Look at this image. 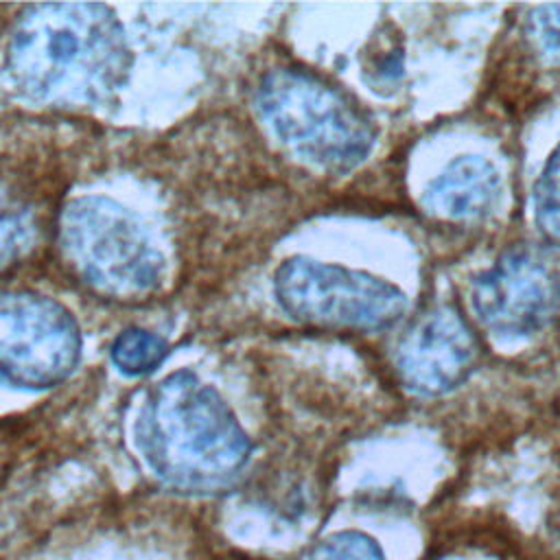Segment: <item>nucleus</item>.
Masks as SVG:
<instances>
[{
	"instance_id": "f257e3e1",
	"label": "nucleus",
	"mask_w": 560,
	"mask_h": 560,
	"mask_svg": "<svg viewBox=\"0 0 560 560\" xmlns=\"http://www.w3.org/2000/svg\"><path fill=\"white\" fill-rule=\"evenodd\" d=\"M7 68L31 101L83 107L125 85L131 50L116 13L96 2L28 7L7 44Z\"/></svg>"
},
{
	"instance_id": "f03ea898",
	"label": "nucleus",
	"mask_w": 560,
	"mask_h": 560,
	"mask_svg": "<svg viewBox=\"0 0 560 560\" xmlns=\"http://www.w3.org/2000/svg\"><path fill=\"white\" fill-rule=\"evenodd\" d=\"M133 442L153 477L197 494L232 488L252 457L236 413L190 370H177L147 392Z\"/></svg>"
},
{
	"instance_id": "7ed1b4c3",
	"label": "nucleus",
	"mask_w": 560,
	"mask_h": 560,
	"mask_svg": "<svg viewBox=\"0 0 560 560\" xmlns=\"http://www.w3.org/2000/svg\"><path fill=\"white\" fill-rule=\"evenodd\" d=\"M256 107L273 136L315 168L348 173L372 151L374 129L363 112L308 70H269L256 88Z\"/></svg>"
},
{
	"instance_id": "20e7f679",
	"label": "nucleus",
	"mask_w": 560,
	"mask_h": 560,
	"mask_svg": "<svg viewBox=\"0 0 560 560\" xmlns=\"http://www.w3.org/2000/svg\"><path fill=\"white\" fill-rule=\"evenodd\" d=\"M57 241L70 271L105 298L142 300L162 284L160 252L140 221L107 197L68 201L59 212Z\"/></svg>"
},
{
	"instance_id": "39448f33",
	"label": "nucleus",
	"mask_w": 560,
	"mask_h": 560,
	"mask_svg": "<svg viewBox=\"0 0 560 560\" xmlns=\"http://www.w3.org/2000/svg\"><path fill=\"white\" fill-rule=\"evenodd\" d=\"M273 293L291 319L315 328L383 330L407 311L396 284L306 256H291L276 269Z\"/></svg>"
},
{
	"instance_id": "423d86ee",
	"label": "nucleus",
	"mask_w": 560,
	"mask_h": 560,
	"mask_svg": "<svg viewBox=\"0 0 560 560\" xmlns=\"http://www.w3.org/2000/svg\"><path fill=\"white\" fill-rule=\"evenodd\" d=\"M81 361V330L57 300L0 289V383L42 392L61 385Z\"/></svg>"
},
{
	"instance_id": "0eeeda50",
	"label": "nucleus",
	"mask_w": 560,
	"mask_h": 560,
	"mask_svg": "<svg viewBox=\"0 0 560 560\" xmlns=\"http://www.w3.org/2000/svg\"><path fill=\"white\" fill-rule=\"evenodd\" d=\"M477 322L501 339L542 330L560 311V267L534 245L505 249L470 287Z\"/></svg>"
},
{
	"instance_id": "6e6552de",
	"label": "nucleus",
	"mask_w": 560,
	"mask_h": 560,
	"mask_svg": "<svg viewBox=\"0 0 560 560\" xmlns=\"http://www.w3.org/2000/svg\"><path fill=\"white\" fill-rule=\"evenodd\" d=\"M477 339L466 319L440 306L422 315L398 341L396 370L402 385L420 396H442L475 370Z\"/></svg>"
},
{
	"instance_id": "1a4fd4ad",
	"label": "nucleus",
	"mask_w": 560,
	"mask_h": 560,
	"mask_svg": "<svg viewBox=\"0 0 560 560\" xmlns=\"http://www.w3.org/2000/svg\"><path fill=\"white\" fill-rule=\"evenodd\" d=\"M499 192L501 179L497 168L479 155H462L431 179L422 195V206L440 219H483L494 210Z\"/></svg>"
},
{
	"instance_id": "9d476101",
	"label": "nucleus",
	"mask_w": 560,
	"mask_h": 560,
	"mask_svg": "<svg viewBox=\"0 0 560 560\" xmlns=\"http://www.w3.org/2000/svg\"><path fill=\"white\" fill-rule=\"evenodd\" d=\"M35 210L20 195L0 188V273L18 265L35 245Z\"/></svg>"
},
{
	"instance_id": "9b49d317",
	"label": "nucleus",
	"mask_w": 560,
	"mask_h": 560,
	"mask_svg": "<svg viewBox=\"0 0 560 560\" xmlns=\"http://www.w3.org/2000/svg\"><path fill=\"white\" fill-rule=\"evenodd\" d=\"M166 352L168 346L162 337L142 328H127L114 339L109 357L120 374L144 376L166 359Z\"/></svg>"
},
{
	"instance_id": "f8f14e48",
	"label": "nucleus",
	"mask_w": 560,
	"mask_h": 560,
	"mask_svg": "<svg viewBox=\"0 0 560 560\" xmlns=\"http://www.w3.org/2000/svg\"><path fill=\"white\" fill-rule=\"evenodd\" d=\"M534 219L540 234L560 245V144L547 158L534 186Z\"/></svg>"
},
{
	"instance_id": "ddd939ff",
	"label": "nucleus",
	"mask_w": 560,
	"mask_h": 560,
	"mask_svg": "<svg viewBox=\"0 0 560 560\" xmlns=\"http://www.w3.org/2000/svg\"><path fill=\"white\" fill-rule=\"evenodd\" d=\"M308 560H385L381 547L361 532H339L322 540Z\"/></svg>"
},
{
	"instance_id": "4468645a",
	"label": "nucleus",
	"mask_w": 560,
	"mask_h": 560,
	"mask_svg": "<svg viewBox=\"0 0 560 560\" xmlns=\"http://www.w3.org/2000/svg\"><path fill=\"white\" fill-rule=\"evenodd\" d=\"M527 31L534 44L547 55L560 52V4H542L529 13Z\"/></svg>"
}]
</instances>
